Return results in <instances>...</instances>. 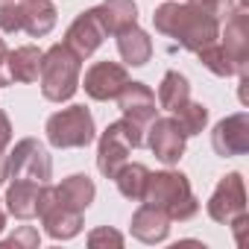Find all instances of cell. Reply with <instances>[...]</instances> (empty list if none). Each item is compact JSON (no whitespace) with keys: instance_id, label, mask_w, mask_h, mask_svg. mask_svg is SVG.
I'll list each match as a JSON object with an SVG mask.
<instances>
[{"instance_id":"obj_4","label":"cell","mask_w":249,"mask_h":249,"mask_svg":"<svg viewBox=\"0 0 249 249\" xmlns=\"http://www.w3.org/2000/svg\"><path fill=\"white\" fill-rule=\"evenodd\" d=\"M141 147H147V132L141 126H135L126 117L108 123L97 144V170L106 179H114L117 170L129 161V153L141 150Z\"/></svg>"},{"instance_id":"obj_24","label":"cell","mask_w":249,"mask_h":249,"mask_svg":"<svg viewBox=\"0 0 249 249\" xmlns=\"http://www.w3.org/2000/svg\"><path fill=\"white\" fill-rule=\"evenodd\" d=\"M194 56H196V59H199V65H202L205 71H211L214 76H223V79L237 76V65H234V59L226 53V47H223L220 41L205 44V47H202V50H196Z\"/></svg>"},{"instance_id":"obj_16","label":"cell","mask_w":249,"mask_h":249,"mask_svg":"<svg viewBox=\"0 0 249 249\" xmlns=\"http://www.w3.org/2000/svg\"><path fill=\"white\" fill-rule=\"evenodd\" d=\"M38 194H41V182H30V179H12L6 188V211L18 220H33L38 217Z\"/></svg>"},{"instance_id":"obj_12","label":"cell","mask_w":249,"mask_h":249,"mask_svg":"<svg viewBox=\"0 0 249 249\" xmlns=\"http://www.w3.org/2000/svg\"><path fill=\"white\" fill-rule=\"evenodd\" d=\"M220 44L237 65V76H246L249 71V12L246 6H234L231 15L220 24Z\"/></svg>"},{"instance_id":"obj_26","label":"cell","mask_w":249,"mask_h":249,"mask_svg":"<svg viewBox=\"0 0 249 249\" xmlns=\"http://www.w3.org/2000/svg\"><path fill=\"white\" fill-rule=\"evenodd\" d=\"M24 27V15H21V0H9L0 9V30L3 33H21Z\"/></svg>"},{"instance_id":"obj_1","label":"cell","mask_w":249,"mask_h":249,"mask_svg":"<svg viewBox=\"0 0 249 249\" xmlns=\"http://www.w3.org/2000/svg\"><path fill=\"white\" fill-rule=\"evenodd\" d=\"M153 27L179 41V47L196 53L202 50L205 44H214L220 41V21L214 15H208L205 9L194 6V3H161L156 12H153Z\"/></svg>"},{"instance_id":"obj_11","label":"cell","mask_w":249,"mask_h":249,"mask_svg":"<svg viewBox=\"0 0 249 249\" xmlns=\"http://www.w3.org/2000/svg\"><path fill=\"white\" fill-rule=\"evenodd\" d=\"M129 82V71L123 68V65H117V62H94L88 71H85V79L79 82L82 88H85V94L91 97V100H97V103H106V100H114L120 91H123V85Z\"/></svg>"},{"instance_id":"obj_30","label":"cell","mask_w":249,"mask_h":249,"mask_svg":"<svg viewBox=\"0 0 249 249\" xmlns=\"http://www.w3.org/2000/svg\"><path fill=\"white\" fill-rule=\"evenodd\" d=\"M12 144V123L6 117V111H0V153Z\"/></svg>"},{"instance_id":"obj_13","label":"cell","mask_w":249,"mask_h":249,"mask_svg":"<svg viewBox=\"0 0 249 249\" xmlns=\"http://www.w3.org/2000/svg\"><path fill=\"white\" fill-rule=\"evenodd\" d=\"M117 100V106H120V111H123V117L126 120H132L135 126H141L144 132H147V126L159 117V108H156V94H153V88L150 85H144V82H126L123 85V91L114 97Z\"/></svg>"},{"instance_id":"obj_23","label":"cell","mask_w":249,"mask_h":249,"mask_svg":"<svg viewBox=\"0 0 249 249\" xmlns=\"http://www.w3.org/2000/svg\"><path fill=\"white\" fill-rule=\"evenodd\" d=\"M147 176H150L147 164H141V161H126V164H123V167L117 170L114 182H117V191H120L123 196H126V199L141 202L144 188H147Z\"/></svg>"},{"instance_id":"obj_21","label":"cell","mask_w":249,"mask_h":249,"mask_svg":"<svg viewBox=\"0 0 249 249\" xmlns=\"http://www.w3.org/2000/svg\"><path fill=\"white\" fill-rule=\"evenodd\" d=\"M56 194H59V199L65 205H71L76 211H85L94 202L97 188H94V182H91L88 173H73V176L62 179V185H56Z\"/></svg>"},{"instance_id":"obj_15","label":"cell","mask_w":249,"mask_h":249,"mask_svg":"<svg viewBox=\"0 0 249 249\" xmlns=\"http://www.w3.org/2000/svg\"><path fill=\"white\" fill-rule=\"evenodd\" d=\"M170 223H173V220H170L161 208L144 202V205L132 214V234H135L141 243H161V240H167V234H170Z\"/></svg>"},{"instance_id":"obj_33","label":"cell","mask_w":249,"mask_h":249,"mask_svg":"<svg viewBox=\"0 0 249 249\" xmlns=\"http://www.w3.org/2000/svg\"><path fill=\"white\" fill-rule=\"evenodd\" d=\"M3 182H6V156L0 153V185H3Z\"/></svg>"},{"instance_id":"obj_5","label":"cell","mask_w":249,"mask_h":249,"mask_svg":"<svg viewBox=\"0 0 249 249\" xmlns=\"http://www.w3.org/2000/svg\"><path fill=\"white\" fill-rule=\"evenodd\" d=\"M44 132L47 141L59 150H79L97 138L94 114L85 106H68L62 111H53L44 123Z\"/></svg>"},{"instance_id":"obj_3","label":"cell","mask_w":249,"mask_h":249,"mask_svg":"<svg viewBox=\"0 0 249 249\" xmlns=\"http://www.w3.org/2000/svg\"><path fill=\"white\" fill-rule=\"evenodd\" d=\"M79 71H82V59L68 44L47 47L41 56V71H38V85H41L44 100L50 103L71 100L79 88Z\"/></svg>"},{"instance_id":"obj_31","label":"cell","mask_w":249,"mask_h":249,"mask_svg":"<svg viewBox=\"0 0 249 249\" xmlns=\"http://www.w3.org/2000/svg\"><path fill=\"white\" fill-rule=\"evenodd\" d=\"M6 59H9V47H6L3 38H0V85H12V76H9Z\"/></svg>"},{"instance_id":"obj_6","label":"cell","mask_w":249,"mask_h":249,"mask_svg":"<svg viewBox=\"0 0 249 249\" xmlns=\"http://www.w3.org/2000/svg\"><path fill=\"white\" fill-rule=\"evenodd\" d=\"M38 220L53 240H71L82 231V211L65 205L50 182H44L38 194Z\"/></svg>"},{"instance_id":"obj_28","label":"cell","mask_w":249,"mask_h":249,"mask_svg":"<svg viewBox=\"0 0 249 249\" xmlns=\"http://www.w3.org/2000/svg\"><path fill=\"white\" fill-rule=\"evenodd\" d=\"M88 246H94V249H100V246H123V234L117 229H111V226H100V229H94L88 234Z\"/></svg>"},{"instance_id":"obj_32","label":"cell","mask_w":249,"mask_h":249,"mask_svg":"<svg viewBox=\"0 0 249 249\" xmlns=\"http://www.w3.org/2000/svg\"><path fill=\"white\" fill-rule=\"evenodd\" d=\"M3 229H6V205L0 199V234H3Z\"/></svg>"},{"instance_id":"obj_34","label":"cell","mask_w":249,"mask_h":249,"mask_svg":"<svg viewBox=\"0 0 249 249\" xmlns=\"http://www.w3.org/2000/svg\"><path fill=\"white\" fill-rule=\"evenodd\" d=\"M6 3H9V0H0V9H3V6H6Z\"/></svg>"},{"instance_id":"obj_27","label":"cell","mask_w":249,"mask_h":249,"mask_svg":"<svg viewBox=\"0 0 249 249\" xmlns=\"http://www.w3.org/2000/svg\"><path fill=\"white\" fill-rule=\"evenodd\" d=\"M3 243H6V246H15V249H36V246L41 243V237H38V231H36L33 226H18Z\"/></svg>"},{"instance_id":"obj_19","label":"cell","mask_w":249,"mask_h":249,"mask_svg":"<svg viewBox=\"0 0 249 249\" xmlns=\"http://www.w3.org/2000/svg\"><path fill=\"white\" fill-rule=\"evenodd\" d=\"M21 15H24V33L33 38L47 36L56 27V6L53 0H21Z\"/></svg>"},{"instance_id":"obj_17","label":"cell","mask_w":249,"mask_h":249,"mask_svg":"<svg viewBox=\"0 0 249 249\" xmlns=\"http://www.w3.org/2000/svg\"><path fill=\"white\" fill-rule=\"evenodd\" d=\"M94 12H97L103 30L108 36H117L126 27L138 24V3L135 0H103V3L94 6Z\"/></svg>"},{"instance_id":"obj_29","label":"cell","mask_w":249,"mask_h":249,"mask_svg":"<svg viewBox=\"0 0 249 249\" xmlns=\"http://www.w3.org/2000/svg\"><path fill=\"white\" fill-rule=\"evenodd\" d=\"M188 3H194V6H199V9H205L208 15H214L220 24L231 15V9H234V0H188Z\"/></svg>"},{"instance_id":"obj_8","label":"cell","mask_w":249,"mask_h":249,"mask_svg":"<svg viewBox=\"0 0 249 249\" xmlns=\"http://www.w3.org/2000/svg\"><path fill=\"white\" fill-rule=\"evenodd\" d=\"M205 211L214 223H223V226H229L237 214H246V185H243V176L237 170L226 173L217 182L214 194L208 196Z\"/></svg>"},{"instance_id":"obj_7","label":"cell","mask_w":249,"mask_h":249,"mask_svg":"<svg viewBox=\"0 0 249 249\" xmlns=\"http://www.w3.org/2000/svg\"><path fill=\"white\" fill-rule=\"evenodd\" d=\"M53 159L38 138H21L15 150L6 156V179H30V182H50Z\"/></svg>"},{"instance_id":"obj_18","label":"cell","mask_w":249,"mask_h":249,"mask_svg":"<svg viewBox=\"0 0 249 249\" xmlns=\"http://www.w3.org/2000/svg\"><path fill=\"white\" fill-rule=\"evenodd\" d=\"M117 53H120V59L126 62V65L144 68L153 59V38L138 24H132L123 33H117Z\"/></svg>"},{"instance_id":"obj_20","label":"cell","mask_w":249,"mask_h":249,"mask_svg":"<svg viewBox=\"0 0 249 249\" xmlns=\"http://www.w3.org/2000/svg\"><path fill=\"white\" fill-rule=\"evenodd\" d=\"M41 56L44 50H38L36 44H24L18 50H9V59H6V68H9V76L12 82H38V71H41Z\"/></svg>"},{"instance_id":"obj_10","label":"cell","mask_w":249,"mask_h":249,"mask_svg":"<svg viewBox=\"0 0 249 249\" xmlns=\"http://www.w3.org/2000/svg\"><path fill=\"white\" fill-rule=\"evenodd\" d=\"M211 147L223 159L246 156V150H249V114L234 111V114L217 120L211 129Z\"/></svg>"},{"instance_id":"obj_25","label":"cell","mask_w":249,"mask_h":249,"mask_svg":"<svg viewBox=\"0 0 249 249\" xmlns=\"http://www.w3.org/2000/svg\"><path fill=\"white\" fill-rule=\"evenodd\" d=\"M176 123L182 126V132L191 138V135H199L205 126H208V106L205 103H194V100H185L176 111H173Z\"/></svg>"},{"instance_id":"obj_14","label":"cell","mask_w":249,"mask_h":249,"mask_svg":"<svg viewBox=\"0 0 249 249\" xmlns=\"http://www.w3.org/2000/svg\"><path fill=\"white\" fill-rule=\"evenodd\" d=\"M108 33L103 30V24H100V18H97V12H94V6L91 9H85V12H79L76 18H73V24L68 27V33H65V41L62 44H68L79 59H88L100 44H103V38H106Z\"/></svg>"},{"instance_id":"obj_9","label":"cell","mask_w":249,"mask_h":249,"mask_svg":"<svg viewBox=\"0 0 249 249\" xmlns=\"http://www.w3.org/2000/svg\"><path fill=\"white\" fill-rule=\"evenodd\" d=\"M185 141H188V135L182 132V126L176 123L173 114L156 117L150 126H147V147H150L153 156H156L161 164H167V167L179 164V159L185 156Z\"/></svg>"},{"instance_id":"obj_2","label":"cell","mask_w":249,"mask_h":249,"mask_svg":"<svg viewBox=\"0 0 249 249\" xmlns=\"http://www.w3.org/2000/svg\"><path fill=\"white\" fill-rule=\"evenodd\" d=\"M141 202H150V205L161 208L170 220H179V223H185V220L199 214V199L194 196L188 176L179 173V170L150 173Z\"/></svg>"},{"instance_id":"obj_22","label":"cell","mask_w":249,"mask_h":249,"mask_svg":"<svg viewBox=\"0 0 249 249\" xmlns=\"http://www.w3.org/2000/svg\"><path fill=\"white\" fill-rule=\"evenodd\" d=\"M185 100H191V82L179 71H167L159 85V106L167 111H176Z\"/></svg>"}]
</instances>
